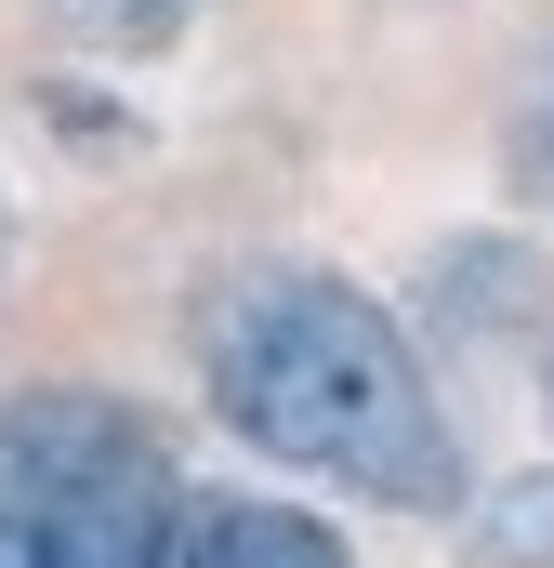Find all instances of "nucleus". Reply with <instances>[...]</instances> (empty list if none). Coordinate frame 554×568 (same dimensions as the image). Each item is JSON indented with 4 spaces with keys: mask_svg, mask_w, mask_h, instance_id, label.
Wrapping results in <instances>:
<instances>
[{
    "mask_svg": "<svg viewBox=\"0 0 554 568\" xmlns=\"http://www.w3.org/2000/svg\"><path fill=\"white\" fill-rule=\"evenodd\" d=\"M198 397L238 449H265L277 476H317L370 516L475 503V463H462V424L435 397L410 304H383L317 252H252L198 278Z\"/></svg>",
    "mask_w": 554,
    "mask_h": 568,
    "instance_id": "f257e3e1",
    "label": "nucleus"
},
{
    "mask_svg": "<svg viewBox=\"0 0 554 568\" xmlns=\"http://www.w3.org/2000/svg\"><path fill=\"white\" fill-rule=\"evenodd\" d=\"M185 463L133 397L27 384L0 397V568H172Z\"/></svg>",
    "mask_w": 554,
    "mask_h": 568,
    "instance_id": "f03ea898",
    "label": "nucleus"
},
{
    "mask_svg": "<svg viewBox=\"0 0 554 568\" xmlns=\"http://www.w3.org/2000/svg\"><path fill=\"white\" fill-rule=\"evenodd\" d=\"M410 331L449 357H529L554 331V252L529 225H449L410 265Z\"/></svg>",
    "mask_w": 554,
    "mask_h": 568,
    "instance_id": "7ed1b4c3",
    "label": "nucleus"
},
{
    "mask_svg": "<svg viewBox=\"0 0 554 568\" xmlns=\"http://www.w3.org/2000/svg\"><path fill=\"white\" fill-rule=\"evenodd\" d=\"M172 568H357V542L330 529V503H290V489H185Z\"/></svg>",
    "mask_w": 554,
    "mask_h": 568,
    "instance_id": "20e7f679",
    "label": "nucleus"
},
{
    "mask_svg": "<svg viewBox=\"0 0 554 568\" xmlns=\"http://www.w3.org/2000/svg\"><path fill=\"white\" fill-rule=\"evenodd\" d=\"M462 568H554V449L462 503Z\"/></svg>",
    "mask_w": 554,
    "mask_h": 568,
    "instance_id": "39448f33",
    "label": "nucleus"
},
{
    "mask_svg": "<svg viewBox=\"0 0 554 568\" xmlns=\"http://www.w3.org/2000/svg\"><path fill=\"white\" fill-rule=\"evenodd\" d=\"M198 27V0H53V40L93 53V67H145Z\"/></svg>",
    "mask_w": 554,
    "mask_h": 568,
    "instance_id": "423d86ee",
    "label": "nucleus"
},
{
    "mask_svg": "<svg viewBox=\"0 0 554 568\" xmlns=\"http://www.w3.org/2000/svg\"><path fill=\"white\" fill-rule=\"evenodd\" d=\"M40 120L80 145V159H133L145 145V120L120 106V93H93V80H40Z\"/></svg>",
    "mask_w": 554,
    "mask_h": 568,
    "instance_id": "0eeeda50",
    "label": "nucleus"
},
{
    "mask_svg": "<svg viewBox=\"0 0 554 568\" xmlns=\"http://www.w3.org/2000/svg\"><path fill=\"white\" fill-rule=\"evenodd\" d=\"M515 172H529V185L554 199V67L529 80V106H515Z\"/></svg>",
    "mask_w": 554,
    "mask_h": 568,
    "instance_id": "6e6552de",
    "label": "nucleus"
},
{
    "mask_svg": "<svg viewBox=\"0 0 554 568\" xmlns=\"http://www.w3.org/2000/svg\"><path fill=\"white\" fill-rule=\"evenodd\" d=\"M529 384H542V410H554V331H542V344H529Z\"/></svg>",
    "mask_w": 554,
    "mask_h": 568,
    "instance_id": "1a4fd4ad",
    "label": "nucleus"
},
{
    "mask_svg": "<svg viewBox=\"0 0 554 568\" xmlns=\"http://www.w3.org/2000/svg\"><path fill=\"white\" fill-rule=\"evenodd\" d=\"M0 265H13V199H0Z\"/></svg>",
    "mask_w": 554,
    "mask_h": 568,
    "instance_id": "9d476101",
    "label": "nucleus"
}]
</instances>
